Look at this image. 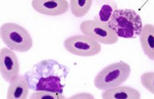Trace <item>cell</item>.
I'll use <instances>...</instances> for the list:
<instances>
[{"mask_svg": "<svg viewBox=\"0 0 154 99\" xmlns=\"http://www.w3.org/2000/svg\"><path fill=\"white\" fill-rule=\"evenodd\" d=\"M104 99H140V92L132 87L119 86L104 90L101 94Z\"/></svg>", "mask_w": 154, "mask_h": 99, "instance_id": "obj_10", "label": "cell"}, {"mask_svg": "<svg viewBox=\"0 0 154 99\" xmlns=\"http://www.w3.org/2000/svg\"><path fill=\"white\" fill-rule=\"evenodd\" d=\"M32 7L37 12L49 16H58L68 12L69 7L66 0H33Z\"/></svg>", "mask_w": 154, "mask_h": 99, "instance_id": "obj_8", "label": "cell"}, {"mask_svg": "<svg viewBox=\"0 0 154 99\" xmlns=\"http://www.w3.org/2000/svg\"><path fill=\"white\" fill-rule=\"evenodd\" d=\"M106 1L101 6L97 17L101 22L107 24L114 11L118 9V6L114 1Z\"/></svg>", "mask_w": 154, "mask_h": 99, "instance_id": "obj_13", "label": "cell"}, {"mask_svg": "<svg viewBox=\"0 0 154 99\" xmlns=\"http://www.w3.org/2000/svg\"><path fill=\"white\" fill-rule=\"evenodd\" d=\"M63 46L69 52L76 56L91 57L100 52L101 45L99 42L85 35H75L67 38Z\"/></svg>", "mask_w": 154, "mask_h": 99, "instance_id": "obj_6", "label": "cell"}, {"mask_svg": "<svg viewBox=\"0 0 154 99\" xmlns=\"http://www.w3.org/2000/svg\"><path fill=\"white\" fill-rule=\"evenodd\" d=\"M29 87L25 76L19 75L11 81L8 87V99H26L29 95Z\"/></svg>", "mask_w": 154, "mask_h": 99, "instance_id": "obj_9", "label": "cell"}, {"mask_svg": "<svg viewBox=\"0 0 154 99\" xmlns=\"http://www.w3.org/2000/svg\"><path fill=\"white\" fill-rule=\"evenodd\" d=\"M92 0H71L70 6L73 15L77 18L86 16L92 5Z\"/></svg>", "mask_w": 154, "mask_h": 99, "instance_id": "obj_12", "label": "cell"}, {"mask_svg": "<svg viewBox=\"0 0 154 99\" xmlns=\"http://www.w3.org/2000/svg\"><path fill=\"white\" fill-rule=\"evenodd\" d=\"M131 73V68L125 62L120 61L106 66L95 77L94 84L101 90L119 86L128 80Z\"/></svg>", "mask_w": 154, "mask_h": 99, "instance_id": "obj_3", "label": "cell"}, {"mask_svg": "<svg viewBox=\"0 0 154 99\" xmlns=\"http://www.w3.org/2000/svg\"><path fill=\"white\" fill-rule=\"evenodd\" d=\"M64 96L62 94L46 91L34 92L31 95L30 99H64Z\"/></svg>", "mask_w": 154, "mask_h": 99, "instance_id": "obj_14", "label": "cell"}, {"mask_svg": "<svg viewBox=\"0 0 154 99\" xmlns=\"http://www.w3.org/2000/svg\"><path fill=\"white\" fill-rule=\"evenodd\" d=\"M141 80L144 87L154 94V72H149L143 74L141 77Z\"/></svg>", "mask_w": 154, "mask_h": 99, "instance_id": "obj_15", "label": "cell"}, {"mask_svg": "<svg viewBox=\"0 0 154 99\" xmlns=\"http://www.w3.org/2000/svg\"><path fill=\"white\" fill-rule=\"evenodd\" d=\"M69 73L67 66L55 60L41 61L34 65L24 76L29 89L34 91H46L63 94Z\"/></svg>", "mask_w": 154, "mask_h": 99, "instance_id": "obj_1", "label": "cell"}, {"mask_svg": "<svg viewBox=\"0 0 154 99\" xmlns=\"http://www.w3.org/2000/svg\"><path fill=\"white\" fill-rule=\"evenodd\" d=\"M0 71L3 78L9 84L19 75L18 60L16 54L9 48H3L1 50Z\"/></svg>", "mask_w": 154, "mask_h": 99, "instance_id": "obj_7", "label": "cell"}, {"mask_svg": "<svg viewBox=\"0 0 154 99\" xmlns=\"http://www.w3.org/2000/svg\"><path fill=\"white\" fill-rule=\"evenodd\" d=\"M107 25L118 37L135 39L140 35L143 25L140 16L133 10L117 9Z\"/></svg>", "mask_w": 154, "mask_h": 99, "instance_id": "obj_2", "label": "cell"}, {"mask_svg": "<svg viewBox=\"0 0 154 99\" xmlns=\"http://www.w3.org/2000/svg\"><path fill=\"white\" fill-rule=\"evenodd\" d=\"M140 41L145 54L149 59L154 60V26L147 24L143 26L140 35Z\"/></svg>", "mask_w": 154, "mask_h": 99, "instance_id": "obj_11", "label": "cell"}, {"mask_svg": "<svg viewBox=\"0 0 154 99\" xmlns=\"http://www.w3.org/2000/svg\"><path fill=\"white\" fill-rule=\"evenodd\" d=\"M80 28L84 35L103 44H114L119 40V37L107 24L101 22L97 17L82 22Z\"/></svg>", "mask_w": 154, "mask_h": 99, "instance_id": "obj_5", "label": "cell"}, {"mask_svg": "<svg viewBox=\"0 0 154 99\" xmlns=\"http://www.w3.org/2000/svg\"><path fill=\"white\" fill-rule=\"evenodd\" d=\"M1 39L11 50L24 53L32 48L33 40L30 34L24 28L13 22H7L1 26Z\"/></svg>", "mask_w": 154, "mask_h": 99, "instance_id": "obj_4", "label": "cell"}]
</instances>
